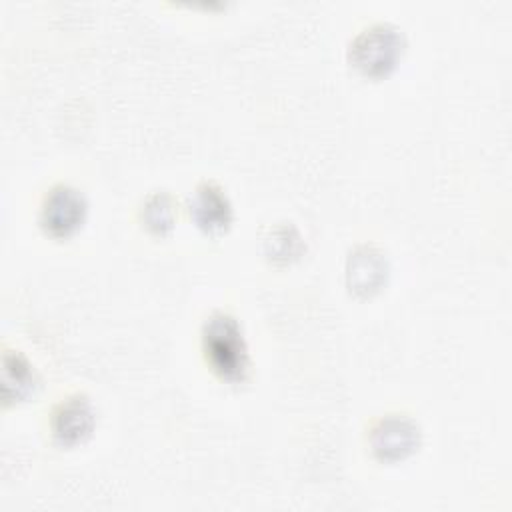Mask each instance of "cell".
I'll list each match as a JSON object with an SVG mask.
<instances>
[{
	"mask_svg": "<svg viewBox=\"0 0 512 512\" xmlns=\"http://www.w3.org/2000/svg\"><path fill=\"white\" fill-rule=\"evenodd\" d=\"M38 378L30 362L20 354L6 350L2 358V398L6 404L26 400L34 394Z\"/></svg>",
	"mask_w": 512,
	"mask_h": 512,
	"instance_id": "cell-8",
	"label": "cell"
},
{
	"mask_svg": "<svg viewBox=\"0 0 512 512\" xmlns=\"http://www.w3.org/2000/svg\"><path fill=\"white\" fill-rule=\"evenodd\" d=\"M142 222L144 226L156 234L166 236L176 222V204L168 192H154L144 200L142 206Z\"/></svg>",
	"mask_w": 512,
	"mask_h": 512,
	"instance_id": "cell-9",
	"label": "cell"
},
{
	"mask_svg": "<svg viewBox=\"0 0 512 512\" xmlns=\"http://www.w3.org/2000/svg\"><path fill=\"white\" fill-rule=\"evenodd\" d=\"M418 440H420V432L414 420L400 414H390L380 418L370 430L372 452L380 460H388V462L406 458L410 452H414V448L418 446Z\"/></svg>",
	"mask_w": 512,
	"mask_h": 512,
	"instance_id": "cell-4",
	"label": "cell"
},
{
	"mask_svg": "<svg viewBox=\"0 0 512 512\" xmlns=\"http://www.w3.org/2000/svg\"><path fill=\"white\" fill-rule=\"evenodd\" d=\"M86 198L70 184L52 186L40 206V224L54 238L72 236L86 218Z\"/></svg>",
	"mask_w": 512,
	"mask_h": 512,
	"instance_id": "cell-3",
	"label": "cell"
},
{
	"mask_svg": "<svg viewBox=\"0 0 512 512\" xmlns=\"http://www.w3.org/2000/svg\"><path fill=\"white\" fill-rule=\"evenodd\" d=\"M202 350L208 366L226 382L248 378L250 354L238 320L228 312H214L202 326Z\"/></svg>",
	"mask_w": 512,
	"mask_h": 512,
	"instance_id": "cell-1",
	"label": "cell"
},
{
	"mask_svg": "<svg viewBox=\"0 0 512 512\" xmlns=\"http://www.w3.org/2000/svg\"><path fill=\"white\" fill-rule=\"evenodd\" d=\"M264 246H266V254L274 262H288L292 258H298L302 250V238L294 226L282 224L270 232Z\"/></svg>",
	"mask_w": 512,
	"mask_h": 512,
	"instance_id": "cell-10",
	"label": "cell"
},
{
	"mask_svg": "<svg viewBox=\"0 0 512 512\" xmlns=\"http://www.w3.org/2000/svg\"><path fill=\"white\" fill-rule=\"evenodd\" d=\"M194 224L206 234H222L232 222V204L226 192L214 182H200L188 200Z\"/></svg>",
	"mask_w": 512,
	"mask_h": 512,
	"instance_id": "cell-6",
	"label": "cell"
},
{
	"mask_svg": "<svg viewBox=\"0 0 512 512\" xmlns=\"http://www.w3.org/2000/svg\"><path fill=\"white\" fill-rule=\"evenodd\" d=\"M404 50V38L390 24H374L362 30L350 44L348 58L364 76H386Z\"/></svg>",
	"mask_w": 512,
	"mask_h": 512,
	"instance_id": "cell-2",
	"label": "cell"
},
{
	"mask_svg": "<svg viewBox=\"0 0 512 512\" xmlns=\"http://www.w3.org/2000/svg\"><path fill=\"white\" fill-rule=\"evenodd\" d=\"M388 262L382 250L370 244H362L350 252L346 262V282L352 292L368 296L380 290L386 280Z\"/></svg>",
	"mask_w": 512,
	"mask_h": 512,
	"instance_id": "cell-7",
	"label": "cell"
},
{
	"mask_svg": "<svg viewBox=\"0 0 512 512\" xmlns=\"http://www.w3.org/2000/svg\"><path fill=\"white\" fill-rule=\"evenodd\" d=\"M96 424V412L92 402L84 394H74L62 400L50 418L54 438L62 446H74L86 440Z\"/></svg>",
	"mask_w": 512,
	"mask_h": 512,
	"instance_id": "cell-5",
	"label": "cell"
}]
</instances>
